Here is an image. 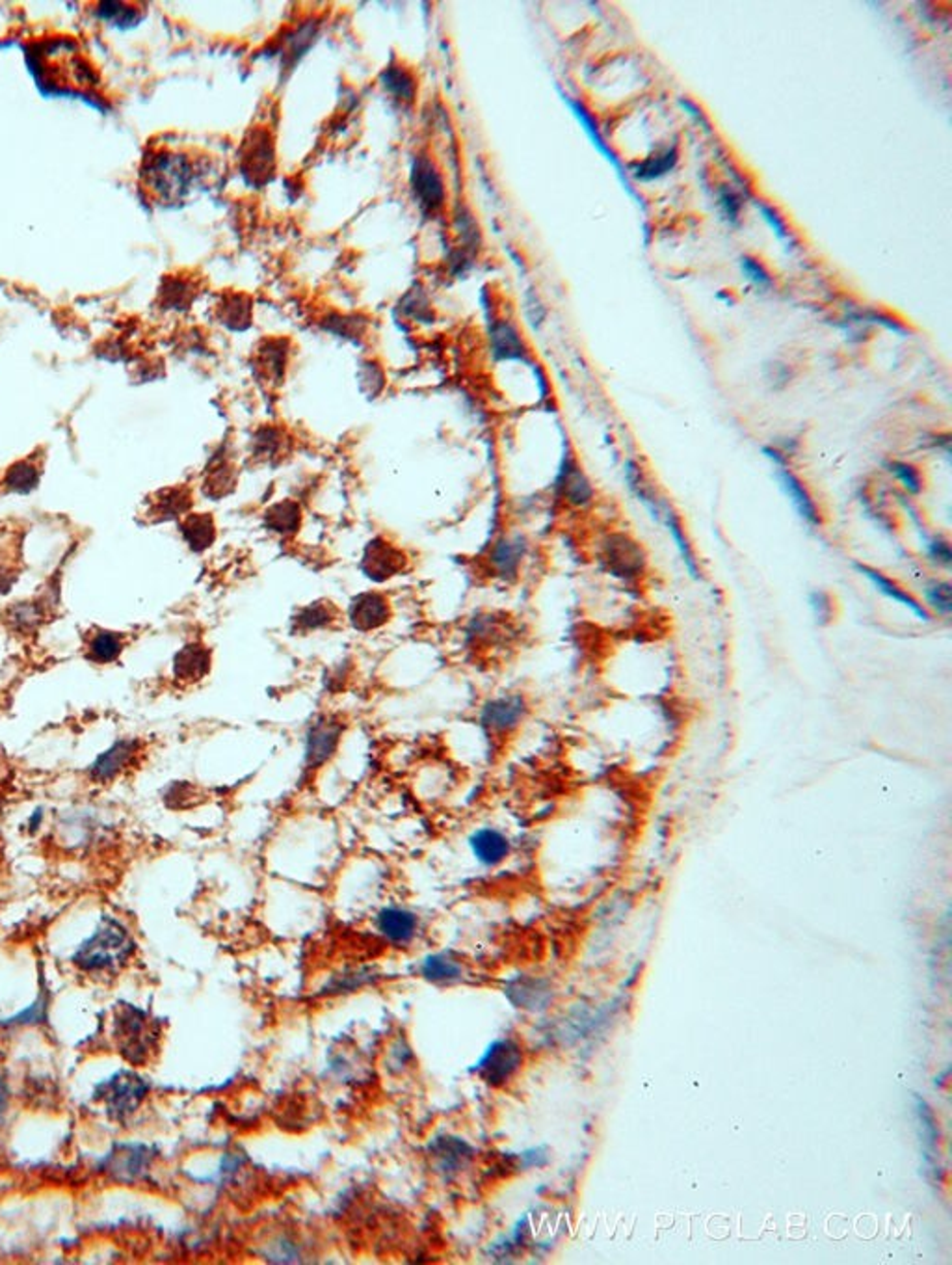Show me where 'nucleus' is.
<instances>
[{
    "label": "nucleus",
    "instance_id": "1",
    "mask_svg": "<svg viewBox=\"0 0 952 1265\" xmlns=\"http://www.w3.org/2000/svg\"><path fill=\"white\" fill-rule=\"evenodd\" d=\"M194 158L168 146H153L140 166V188L154 205H174L190 194L197 181Z\"/></svg>",
    "mask_w": 952,
    "mask_h": 1265
},
{
    "label": "nucleus",
    "instance_id": "2",
    "mask_svg": "<svg viewBox=\"0 0 952 1265\" xmlns=\"http://www.w3.org/2000/svg\"><path fill=\"white\" fill-rule=\"evenodd\" d=\"M134 940L114 917H105L97 931L75 951L73 964L87 974L114 972L134 953Z\"/></svg>",
    "mask_w": 952,
    "mask_h": 1265
},
{
    "label": "nucleus",
    "instance_id": "3",
    "mask_svg": "<svg viewBox=\"0 0 952 1265\" xmlns=\"http://www.w3.org/2000/svg\"><path fill=\"white\" fill-rule=\"evenodd\" d=\"M523 1065V1049L512 1039H498L484 1049L471 1072L493 1087L508 1083Z\"/></svg>",
    "mask_w": 952,
    "mask_h": 1265
},
{
    "label": "nucleus",
    "instance_id": "4",
    "mask_svg": "<svg viewBox=\"0 0 952 1265\" xmlns=\"http://www.w3.org/2000/svg\"><path fill=\"white\" fill-rule=\"evenodd\" d=\"M410 566L408 555L384 536H376L363 549L359 569L372 583H388Z\"/></svg>",
    "mask_w": 952,
    "mask_h": 1265
},
{
    "label": "nucleus",
    "instance_id": "5",
    "mask_svg": "<svg viewBox=\"0 0 952 1265\" xmlns=\"http://www.w3.org/2000/svg\"><path fill=\"white\" fill-rule=\"evenodd\" d=\"M347 732V724L337 717H321L315 720L307 732H305V741H303V762L309 770L323 769L331 758L337 754L343 735Z\"/></svg>",
    "mask_w": 952,
    "mask_h": 1265
},
{
    "label": "nucleus",
    "instance_id": "6",
    "mask_svg": "<svg viewBox=\"0 0 952 1265\" xmlns=\"http://www.w3.org/2000/svg\"><path fill=\"white\" fill-rule=\"evenodd\" d=\"M528 715V701L523 695H502L486 700L480 707V726L492 737H504L516 732Z\"/></svg>",
    "mask_w": 952,
    "mask_h": 1265
},
{
    "label": "nucleus",
    "instance_id": "7",
    "mask_svg": "<svg viewBox=\"0 0 952 1265\" xmlns=\"http://www.w3.org/2000/svg\"><path fill=\"white\" fill-rule=\"evenodd\" d=\"M101 1089L103 1092H97V1096L105 1102L110 1118L116 1120H123L127 1114L136 1111L150 1091L148 1083L130 1072L116 1074L101 1085Z\"/></svg>",
    "mask_w": 952,
    "mask_h": 1265
},
{
    "label": "nucleus",
    "instance_id": "8",
    "mask_svg": "<svg viewBox=\"0 0 952 1265\" xmlns=\"http://www.w3.org/2000/svg\"><path fill=\"white\" fill-rule=\"evenodd\" d=\"M603 566L622 581H634L646 569V555L628 534H610L603 544Z\"/></svg>",
    "mask_w": 952,
    "mask_h": 1265
},
{
    "label": "nucleus",
    "instance_id": "9",
    "mask_svg": "<svg viewBox=\"0 0 952 1265\" xmlns=\"http://www.w3.org/2000/svg\"><path fill=\"white\" fill-rule=\"evenodd\" d=\"M242 174L254 187H262L272 179L276 170V150L272 136L266 131L252 132L242 146Z\"/></svg>",
    "mask_w": 952,
    "mask_h": 1265
},
{
    "label": "nucleus",
    "instance_id": "10",
    "mask_svg": "<svg viewBox=\"0 0 952 1265\" xmlns=\"http://www.w3.org/2000/svg\"><path fill=\"white\" fill-rule=\"evenodd\" d=\"M347 616L350 626L356 632H378L390 624L392 618V605L386 594L368 590L352 598Z\"/></svg>",
    "mask_w": 952,
    "mask_h": 1265
},
{
    "label": "nucleus",
    "instance_id": "11",
    "mask_svg": "<svg viewBox=\"0 0 952 1265\" xmlns=\"http://www.w3.org/2000/svg\"><path fill=\"white\" fill-rule=\"evenodd\" d=\"M142 754V742L138 739H118L112 742L105 752H101L93 764L87 767V778L93 784H109L123 774L134 760Z\"/></svg>",
    "mask_w": 952,
    "mask_h": 1265
},
{
    "label": "nucleus",
    "instance_id": "12",
    "mask_svg": "<svg viewBox=\"0 0 952 1265\" xmlns=\"http://www.w3.org/2000/svg\"><path fill=\"white\" fill-rule=\"evenodd\" d=\"M118 1037L121 1039V1051L129 1061L132 1063L146 1061L148 1049L152 1047V1029L148 1024V1016L142 1010L127 1007L119 1014Z\"/></svg>",
    "mask_w": 952,
    "mask_h": 1265
},
{
    "label": "nucleus",
    "instance_id": "13",
    "mask_svg": "<svg viewBox=\"0 0 952 1265\" xmlns=\"http://www.w3.org/2000/svg\"><path fill=\"white\" fill-rule=\"evenodd\" d=\"M525 553H527V542L523 536H500L488 551L486 569L498 581L512 583L520 575Z\"/></svg>",
    "mask_w": 952,
    "mask_h": 1265
},
{
    "label": "nucleus",
    "instance_id": "14",
    "mask_svg": "<svg viewBox=\"0 0 952 1265\" xmlns=\"http://www.w3.org/2000/svg\"><path fill=\"white\" fill-rule=\"evenodd\" d=\"M412 190L426 213L439 211L445 203L443 177L428 156H419L413 162Z\"/></svg>",
    "mask_w": 952,
    "mask_h": 1265
},
{
    "label": "nucleus",
    "instance_id": "15",
    "mask_svg": "<svg viewBox=\"0 0 952 1265\" xmlns=\"http://www.w3.org/2000/svg\"><path fill=\"white\" fill-rule=\"evenodd\" d=\"M213 668V652L203 642L185 644L174 657L172 672L175 681L183 685H194L211 674Z\"/></svg>",
    "mask_w": 952,
    "mask_h": 1265
},
{
    "label": "nucleus",
    "instance_id": "16",
    "mask_svg": "<svg viewBox=\"0 0 952 1265\" xmlns=\"http://www.w3.org/2000/svg\"><path fill=\"white\" fill-rule=\"evenodd\" d=\"M428 1152L437 1173L445 1177H456L461 1171H465V1167L473 1157L471 1146L463 1139L453 1135L437 1137L428 1145Z\"/></svg>",
    "mask_w": 952,
    "mask_h": 1265
},
{
    "label": "nucleus",
    "instance_id": "17",
    "mask_svg": "<svg viewBox=\"0 0 952 1265\" xmlns=\"http://www.w3.org/2000/svg\"><path fill=\"white\" fill-rule=\"evenodd\" d=\"M376 931L392 945H408L419 933V917L402 906H386L374 917Z\"/></svg>",
    "mask_w": 952,
    "mask_h": 1265
},
{
    "label": "nucleus",
    "instance_id": "18",
    "mask_svg": "<svg viewBox=\"0 0 952 1265\" xmlns=\"http://www.w3.org/2000/svg\"><path fill=\"white\" fill-rule=\"evenodd\" d=\"M469 847L484 868H497L512 852V843L502 830L484 827L471 834Z\"/></svg>",
    "mask_w": 952,
    "mask_h": 1265
},
{
    "label": "nucleus",
    "instance_id": "19",
    "mask_svg": "<svg viewBox=\"0 0 952 1265\" xmlns=\"http://www.w3.org/2000/svg\"><path fill=\"white\" fill-rule=\"evenodd\" d=\"M341 618V612L337 605H333L327 599H317L309 605H303L302 609L294 612L290 620L292 632L298 634H309V632H324L333 628Z\"/></svg>",
    "mask_w": 952,
    "mask_h": 1265
},
{
    "label": "nucleus",
    "instance_id": "20",
    "mask_svg": "<svg viewBox=\"0 0 952 1265\" xmlns=\"http://www.w3.org/2000/svg\"><path fill=\"white\" fill-rule=\"evenodd\" d=\"M179 530L185 544L194 553H205L215 546L218 538L217 520L209 512H190L179 522Z\"/></svg>",
    "mask_w": 952,
    "mask_h": 1265
},
{
    "label": "nucleus",
    "instance_id": "21",
    "mask_svg": "<svg viewBox=\"0 0 952 1265\" xmlns=\"http://www.w3.org/2000/svg\"><path fill=\"white\" fill-rule=\"evenodd\" d=\"M192 506H194L192 490L187 486H174L154 494L150 512L153 520L156 522H168V520L181 522L187 514H190Z\"/></svg>",
    "mask_w": 952,
    "mask_h": 1265
},
{
    "label": "nucleus",
    "instance_id": "22",
    "mask_svg": "<svg viewBox=\"0 0 952 1265\" xmlns=\"http://www.w3.org/2000/svg\"><path fill=\"white\" fill-rule=\"evenodd\" d=\"M302 525V504L292 499L274 502L262 512V527L278 536H294L300 532Z\"/></svg>",
    "mask_w": 952,
    "mask_h": 1265
},
{
    "label": "nucleus",
    "instance_id": "23",
    "mask_svg": "<svg viewBox=\"0 0 952 1265\" xmlns=\"http://www.w3.org/2000/svg\"><path fill=\"white\" fill-rule=\"evenodd\" d=\"M856 569H858L862 575H866L867 579L872 583V587L878 590V592H882L886 598L893 599V601H897V603H901L902 607H906V609H908L913 616H917L919 620H923V622H931V614H929V611H927V609H925V607H923V605H921V603H919V601H917L909 592H906L902 587H899L893 579H889L888 575H884L882 571H878V569H874V567L866 566V564H856Z\"/></svg>",
    "mask_w": 952,
    "mask_h": 1265
},
{
    "label": "nucleus",
    "instance_id": "24",
    "mask_svg": "<svg viewBox=\"0 0 952 1265\" xmlns=\"http://www.w3.org/2000/svg\"><path fill=\"white\" fill-rule=\"evenodd\" d=\"M557 488L573 506H586L594 497V488L590 480L585 475V471L577 465L573 459L563 460L559 479H557Z\"/></svg>",
    "mask_w": 952,
    "mask_h": 1265
},
{
    "label": "nucleus",
    "instance_id": "25",
    "mask_svg": "<svg viewBox=\"0 0 952 1265\" xmlns=\"http://www.w3.org/2000/svg\"><path fill=\"white\" fill-rule=\"evenodd\" d=\"M778 480L785 496L791 499L795 510L800 514L801 520H805L809 525H821L817 504L811 499L807 488L801 484L800 479L791 469H787L785 463L778 465Z\"/></svg>",
    "mask_w": 952,
    "mask_h": 1265
},
{
    "label": "nucleus",
    "instance_id": "26",
    "mask_svg": "<svg viewBox=\"0 0 952 1265\" xmlns=\"http://www.w3.org/2000/svg\"><path fill=\"white\" fill-rule=\"evenodd\" d=\"M257 369L259 374L270 384L282 382L287 365H289V341L285 339H268L257 350Z\"/></svg>",
    "mask_w": 952,
    "mask_h": 1265
},
{
    "label": "nucleus",
    "instance_id": "27",
    "mask_svg": "<svg viewBox=\"0 0 952 1265\" xmlns=\"http://www.w3.org/2000/svg\"><path fill=\"white\" fill-rule=\"evenodd\" d=\"M45 622V603L26 599L10 605L4 612V624L17 634H32Z\"/></svg>",
    "mask_w": 952,
    "mask_h": 1265
},
{
    "label": "nucleus",
    "instance_id": "28",
    "mask_svg": "<svg viewBox=\"0 0 952 1265\" xmlns=\"http://www.w3.org/2000/svg\"><path fill=\"white\" fill-rule=\"evenodd\" d=\"M127 646L123 632L97 630L91 632L86 642V659L95 665H110L119 659Z\"/></svg>",
    "mask_w": 952,
    "mask_h": 1265
},
{
    "label": "nucleus",
    "instance_id": "29",
    "mask_svg": "<svg viewBox=\"0 0 952 1265\" xmlns=\"http://www.w3.org/2000/svg\"><path fill=\"white\" fill-rule=\"evenodd\" d=\"M659 522L666 525L671 540L677 547V551H679V555H681V559L685 563V567L689 569V573L693 575L694 579H699L701 573H699V566H697L693 546H691V542H689V538H687V534L683 530V524H681L679 516L675 514V510L671 508L670 502L666 501V499H661V520Z\"/></svg>",
    "mask_w": 952,
    "mask_h": 1265
},
{
    "label": "nucleus",
    "instance_id": "30",
    "mask_svg": "<svg viewBox=\"0 0 952 1265\" xmlns=\"http://www.w3.org/2000/svg\"><path fill=\"white\" fill-rule=\"evenodd\" d=\"M238 469L237 465L229 460L218 459L215 463H211L205 479H203V492L211 499H223L231 496L237 490Z\"/></svg>",
    "mask_w": 952,
    "mask_h": 1265
},
{
    "label": "nucleus",
    "instance_id": "31",
    "mask_svg": "<svg viewBox=\"0 0 952 1265\" xmlns=\"http://www.w3.org/2000/svg\"><path fill=\"white\" fill-rule=\"evenodd\" d=\"M290 441L287 432L278 427H262L252 441V457L257 462H282L289 453Z\"/></svg>",
    "mask_w": 952,
    "mask_h": 1265
},
{
    "label": "nucleus",
    "instance_id": "32",
    "mask_svg": "<svg viewBox=\"0 0 952 1265\" xmlns=\"http://www.w3.org/2000/svg\"><path fill=\"white\" fill-rule=\"evenodd\" d=\"M419 970L421 975L433 984H453L463 979V964L447 953H433L425 957Z\"/></svg>",
    "mask_w": 952,
    "mask_h": 1265
},
{
    "label": "nucleus",
    "instance_id": "33",
    "mask_svg": "<svg viewBox=\"0 0 952 1265\" xmlns=\"http://www.w3.org/2000/svg\"><path fill=\"white\" fill-rule=\"evenodd\" d=\"M220 323L231 331H244L252 326V300L246 294H229L218 309Z\"/></svg>",
    "mask_w": 952,
    "mask_h": 1265
},
{
    "label": "nucleus",
    "instance_id": "34",
    "mask_svg": "<svg viewBox=\"0 0 952 1265\" xmlns=\"http://www.w3.org/2000/svg\"><path fill=\"white\" fill-rule=\"evenodd\" d=\"M492 349L497 359H523L527 350L518 329L510 323H497L492 327Z\"/></svg>",
    "mask_w": 952,
    "mask_h": 1265
},
{
    "label": "nucleus",
    "instance_id": "35",
    "mask_svg": "<svg viewBox=\"0 0 952 1265\" xmlns=\"http://www.w3.org/2000/svg\"><path fill=\"white\" fill-rule=\"evenodd\" d=\"M382 85L391 95L400 103H412L417 93V83L410 69L402 66H390L382 73Z\"/></svg>",
    "mask_w": 952,
    "mask_h": 1265
},
{
    "label": "nucleus",
    "instance_id": "36",
    "mask_svg": "<svg viewBox=\"0 0 952 1265\" xmlns=\"http://www.w3.org/2000/svg\"><path fill=\"white\" fill-rule=\"evenodd\" d=\"M112 1171L119 1179H136L148 1165V1150L144 1146H121L119 1154H112Z\"/></svg>",
    "mask_w": 952,
    "mask_h": 1265
},
{
    "label": "nucleus",
    "instance_id": "37",
    "mask_svg": "<svg viewBox=\"0 0 952 1265\" xmlns=\"http://www.w3.org/2000/svg\"><path fill=\"white\" fill-rule=\"evenodd\" d=\"M4 484L10 492L30 494L40 484V469L32 462H17L6 471Z\"/></svg>",
    "mask_w": 952,
    "mask_h": 1265
},
{
    "label": "nucleus",
    "instance_id": "38",
    "mask_svg": "<svg viewBox=\"0 0 952 1265\" xmlns=\"http://www.w3.org/2000/svg\"><path fill=\"white\" fill-rule=\"evenodd\" d=\"M925 599L934 612L949 616L952 612V587L945 581H934L925 587Z\"/></svg>",
    "mask_w": 952,
    "mask_h": 1265
},
{
    "label": "nucleus",
    "instance_id": "39",
    "mask_svg": "<svg viewBox=\"0 0 952 1265\" xmlns=\"http://www.w3.org/2000/svg\"><path fill=\"white\" fill-rule=\"evenodd\" d=\"M889 471L897 479L901 480V484L908 490L909 494L917 496L921 492V488H923L921 475L917 473V469L913 465H909L906 462H889Z\"/></svg>",
    "mask_w": 952,
    "mask_h": 1265
},
{
    "label": "nucleus",
    "instance_id": "40",
    "mask_svg": "<svg viewBox=\"0 0 952 1265\" xmlns=\"http://www.w3.org/2000/svg\"><path fill=\"white\" fill-rule=\"evenodd\" d=\"M809 605H811V611H813L815 618H817V622H819L821 626H826V624L833 618V603H832V598H830V594H826L824 590H815V592L809 594Z\"/></svg>",
    "mask_w": 952,
    "mask_h": 1265
},
{
    "label": "nucleus",
    "instance_id": "41",
    "mask_svg": "<svg viewBox=\"0 0 952 1265\" xmlns=\"http://www.w3.org/2000/svg\"><path fill=\"white\" fill-rule=\"evenodd\" d=\"M675 158H677V156H675V154L671 152V154H666L664 156H659L657 160H650V162H646L642 168H638V174H636V177H640V179H653V177L666 174V172L670 170L671 166L675 164Z\"/></svg>",
    "mask_w": 952,
    "mask_h": 1265
},
{
    "label": "nucleus",
    "instance_id": "42",
    "mask_svg": "<svg viewBox=\"0 0 952 1265\" xmlns=\"http://www.w3.org/2000/svg\"><path fill=\"white\" fill-rule=\"evenodd\" d=\"M45 1004H47V1002H45V998L42 996L36 1004L30 1005L24 1012H21V1014L16 1016V1018H12V1020H8L6 1024L28 1026V1024H38V1022H42L45 1016Z\"/></svg>",
    "mask_w": 952,
    "mask_h": 1265
},
{
    "label": "nucleus",
    "instance_id": "43",
    "mask_svg": "<svg viewBox=\"0 0 952 1265\" xmlns=\"http://www.w3.org/2000/svg\"><path fill=\"white\" fill-rule=\"evenodd\" d=\"M929 557H931L932 563L937 564V566L947 567V569L951 567L952 549L945 540H939V538L932 540L931 544H929Z\"/></svg>",
    "mask_w": 952,
    "mask_h": 1265
},
{
    "label": "nucleus",
    "instance_id": "44",
    "mask_svg": "<svg viewBox=\"0 0 952 1265\" xmlns=\"http://www.w3.org/2000/svg\"><path fill=\"white\" fill-rule=\"evenodd\" d=\"M740 264H742L744 274L758 287H768L770 285V276L765 272V268L759 262L750 259V257H744Z\"/></svg>",
    "mask_w": 952,
    "mask_h": 1265
},
{
    "label": "nucleus",
    "instance_id": "45",
    "mask_svg": "<svg viewBox=\"0 0 952 1265\" xmlns=\"http://www.w3.org/2000/svg\"><path fill=\"white\" fill-rule=\"evenodd\" d=\"M42 821H44V807H38V809L30 815V819H28V832H30V834L38 832V829L42 827Z\"/></svg>",
    "mask_w": 952,
    "mask_h": 1265
},
{
    "label": "nucleus",
    "instance_id": "46",
    "mask_svg": "<svg viewBox=\"0 0 952 1265\" xmlns=\"http://www.w3.org/2000/svg\"><path fill=\"white\" fill-rule=\"evenodd\" d=\"M722 205H726V211H728L731 217H735L736 211H738V203H736L731 194H724V196H722Z\"/></svg>",
    "mask_w": 952,
    "mask_h": 1265
},
{
    "label": "nucleus",
    "instance_id": "47",
    "mask_svg": "<svg viewBox=\"0 0 952 1265\" xmlns=\"http://www.w3.org/2000/svg\"><path fill=\"white\" fill-rule=\"evenodd\" d=\"M6 1106H8V1089H6V1081H4V1077L0 1076V1118H2V1114L6 1111Z\"/></svg>",
    "mask_w": 952,
    "mask_h": 1265
}]
</instances>
